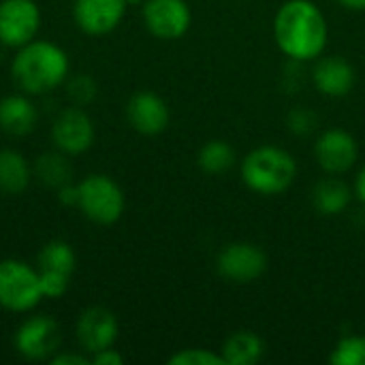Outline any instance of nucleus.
Returning <instances> with one entry per match:
<instances>
[{
	"label": "nucleus",
	"mask_w": 365,
	"mask_h": 365,
	"mask_svg": "<svg viewBox=\"0 0 365 365\" xmlns=\"http://www.w3.org/2000/svg\"><path fill=\"white\" fill-rule=\"evenodd\" d=\"M274 34L278 47L295 60L317 58L327 43V21L310 0H289L280 6Z\"/></svg>",
	"instance_id": "f257e3e1"
},
{
	"label": "nucleus",
	"mask_w": 365,
	"mask_h": 365,
	"mask_svg": "<svg viewBox=\"0 0 365 365\" xmlns=\"http://www.w3.org/2000/svg\"><path fill=\"white\" fill-rule=\"evenodd\" d=\"M68 73L66 53L47 41H30L13 62V77L26 92L41 94L60 86Z\"/></svg>",
	"instance_id": "f03ea898"
},
{
	"label": "nucleus",
	"mask_w": 365,
	"mask_h": 365,
	"mask_svg": "<svg viewBox=\"0 0 365 365\" xmlns=\"http://www.w3.org/2000/svg\"><path fill=\"white\" fill-rule=\"evenodd\" d=\"M242 175L252 190L261 195H278L293 184L297 175V165L289 152L263 145L246 156L242 165Z\"/></svg>",
	"instance_id": "7ed1b4c3"
},
{
	"label": "nucleus",
	"mask_w": 365,
	"mask_h": 365,
	"mask_svg": "<svg viewBox=\"0 0 365 365\" xmlns=\"http://www.w3.org/2000/svg\"><path fill=\"white\" fill-rule=\"evenodd\" d=\"M43 297L38 274L21 261L0 263V306L26 312L32 310Z\"/></svg>",
	"instance_id": "20e7f679"
},
{
	"label": "nucleus",
	"mask_w": 365,
	"mask_h": 365,
	"mask_svg": "<svg viewBox=\"0 0 365 365\" xmlns=\"http://www.w3.org/2000/svg\"><path fill=\"white\" fill-rule=\"evenodd\" d=\"M77 188H79L77 205L90 220H94L98 225H111L122 216L124 195L111 178L90 175Z\"/></svg>",
	"instance_id": "39448f33"
},
{
	"label": "nucleus",
	"mask_w": 365,
	"mask_h": 365,
	"mask_svg": "<svg viewBox=\"0 0 365 365\" xmlns=\"http://www.w3.org/2000/svg\"><path fill=\"white\" fill-rule=\"evenodd\" d=\"M41 24L38 6L32 0H4L0 4V41L9 47L28 45Z\"/></svg>",
	"instance_id": "423d86ee"
},
{
	"label": "nucleus",
	"mask_w": 365,
	"mask_h": 365,
	"mask_svg": "<svg viewBox=\"0 0 365 365\" xmlns=\"http://www.w3.org/2000/svg\"><path fill=\"white\" fill-rule=\"evenodd\" d=\"M267 267V257L252 244H231L218 257V272L231 282H252Z\"/></svg>",
	"instance_id": "0eeeda50"
},
{
	"label": "nucleus",
	"mask_w": 365,
	"mask_h": 365,
	"mask_svg": "<svg viewBox=\"0 0 365 365\" xmlns=\"http://www.w3.org/2000/svg\"><path fill=\"white\" fill-rule=\"evenodd\" d=\"M58 344H60V327L49 317L28 319L15 336V349L26 359H34V361L51 357Z\"/></svg>",
	"instance_id": "6e6552de"
},
{
	"label": "nucleus",
	"mask_w": 365,
	"mask_h": 365,
	"mask_svg": "<svg viewBox=\"0 0 365 365\" xmlns=\"http://www.w3.org/2000/svg\"><path fill=\"white\" fill-rule=\"evenodd\" d=\"M143 19L154 36L180 38L190 26V9L184 0H148Z\"/></svg>",
	"instance_id": "1a4fd4ad"
},
{
	"label": "nucleus",
	"mask_w": 365,
	"mask_h": 365,
	"mask_svg": "<svg viewBox=\"0 0 365 365\" xmlns=\"http://www.w3.org/2000/svg\"><path fill=\"white\" fill-rule=\"evenodd\" d=\"M56 145L66 154L86 152L94 141V126L81 109H64L51 128Z\"/></svg>",
	"instance_id": "9d476101"
},
{
	"label": "nucleus",
	"mask_w": 365,
	"mask_h": 365,
	"mask_svg": "<svg viewBox=\"0 0 365 365\" xmlns=\"http://www.w3.org/2000/svg\"><path fill=\"white\" fill-rule=\"evenodd\" d=\"M118 338V321L107 308H90L79 317L77 340L88 353L111 349Z\"/></svg>",
	"instance_id": "9b49d317"
},
{
	"label": "nucleus",
	"mask_w": 365,
	"mask_h": 365,
	"mask_svg": "<svg viewBox=\"0 0 365 365\" xmlns=\"http://www.w3.org/2000/svg\"><path fill=\"white\" fill-rule=\"evenodd\" d=\"M126 4V0H77L75 19L90 34H107L122 21Z\"/></svg>",
	"instance_id": "f8f14e48"
},
{
	"label": "nucleus",
	"mask_w": 365,
	"mask_h": 365,
	"mask_svg": "<svg viewBox=\"0 0 365 365\" xmlns=\"http://www.w3.org/2000/svg\"><path fill=\"white\" fill-rule=\"evenodd\" d=\"M319 165L329 173H344L357 160V143L344 130H327L314 145Z\"/></svg>",
	"instance_id": "ddd939ff"
},
{
	"label": "nucleus",
	"mask_w": 365,
	"mask_h": 365,
	"mask_svg": "<svg viewBox=\"0 0 365 365\" xmlns=\"http://www.w3.org/2000/svg\"><path fill=\"white\" fill-rule=\"evenodd\" d=\"M128 122L143 135H158L169 124V109L154 92H139L130 98L126 109Z\"/></svg>",
	"instance_id": "4468645a"
},
{
	"label": "nucleus",
	"mask_w": 365,
	"mask_h": 365,
	"mask_svg": "<svg viewBox=\"0 0 365 365\" xmlns=\"http://www.w3.org/2000/svg\"><path fill=\"white\" fill-rule=\"evenodd\" d=\"M314 83L327 96H346L353 90L355 71L346 60L331 56V58H325L317 64Z\"/></svg>",
	"instance_id": "2eb2a0df"
},
{
	"label": "nucleus",
	"mask_w": 365,
	"mask_h": 365,
	"mask_svg": "<svg viewBox=\"0 0 365 365\" xmlns=\"http://www.w3.org/2000/svg\"><path fill=\"white\" fill-rule=\"evenodd\" d=\"M36 124V109L24 96H6L0 101V128L9 135L24 137Z\"/></svg>",
	"instance_id": "dca6fc26"
},
{
	"label": "nucleus",
	"mask_w": 365,
	"mask_h": 365,
	"mask_svg": "<svg viewBox=\"0 0 365 365\" xmlns=\"http://www.w3.org/2000/svg\"><path fill=\"white\" fill-rule=\"evenodd\" d=\"M30 182V167L21 154L13 150L0 152V190L4 195H19Z\"/></svg>",
	"instance_id": "f3484780"
},
{
	"label": "nucleus",
	"mask_w": 365,
	"mask_h": 365,
	"mask_svg": "<svg viewBox=\"0 0 365 365\" xmlns=\"http://www.w3.org/2000/svg\"><path fill=\"white\" fill-rule=\"evenodd\" d=\"M222 357L231 365H255L263 357V342L252 331H237L225 342Z\"/></svg>",
	"instance_id": "a211bd4d"
},
{
	"label": "nucleus",
	"mask_w": 365,
	"mask_h": 365,
	"mask_svg": "<svg viewBox=\"0 0 365 365\" xmlns=\"http://www.w3.org/2000/svg\"><path fill=\"white\" fill-rule=\"evenodd\" d=\"M349 201H351V192H349L346 184H342L336 178L323 180L314 188V205L321 214H327V216L340 214V212H344Z\"/></svg>",
	"instance_id": "6ab92c4d"
},
{
	"label": "nucleus",
	"mask_w": 365,
	"mask_h": 365,
	"mask_svg": "<svg viewBox=\"0 0 365 365\" xmlns=\"http://www.w3.org/2000/svg\"><path fill=\"white\" fill-rule=\"evenodd\" d=\"M38 267L41 272L71 276L75 269V252L66 242H49L38 255Z\"/></svg>",
	"instance_id": "aec40b11"
},
{
	"label": "nucleus",
	"mask_w": 365,
	"mask_h": 365,
	"mask_svg": "<svg viewBox=\"0 0 365 365\" xmlns=\"http://www.w3.org/2000/svg\"><path fill=\"white\" fill-rule=\"evenodd\" d=\"M235 160V152L225 141H210L199 152V165L207 173H222Z\"/></svg>",
	"instance_id": "412c9836"
},
{
	"label": "nucleus",
	"mask_w": 365,
	"mask_h": 365,
	"mask_svg": "<svg viewBox=\"0 0 365 365\" xmlns=\"http://www.w3.org/2000/svg\"><path fill=\"white\" fill-rule=\"evenodd\" d=\"M36 175L45 186H66L71 180V167L68 163L58 154H43L36 163Z\"/></svg>",
	"instance_id": "4be33fe9"
},
{
	"label": "nucleus",
	"mask_w": 365,
	"mask_h": 365,
	"mask_svg": "<svg viewBox=\"0 0 365 365\" xmlns=\"http://www.w3.org/2000/svg\"><path fill=\"white\" fill-rule=\"evenodd\" d=\"M329 361L334 365H365V338H344L336 351L331 353Z\"/></svg>",
	"instance_id": "5701e85b"
},
{
	"label": "nucleus",
	"mask_w": 365,
	"mask_h": 365,
	"mask_svg": "<svg viewBox=\"0 0 365 365\" xmlns=\"http://www.w3.org/2000/svg\"><path fill=\"white\" fill-rule=\"evenodd\" d=\"M169 365H229L222 355H214L203 349H186L182 353H175Z\"/></svg>",
	"instance_id": "b1692460"
},
{
	"label": "nucleus",
	"mask_w": 365,
	"mask_h": 365,
	"mask_svg": "<svg viewBox=\"0 0 365 365\" xmlns=\"http://www.w3.org/2000/svg\"><path fill=\"white\" fill-rule=\"evenodd\" d=\"M38 278H41V291H43V297H62L68 289V278L71 276H64V274H53V272H38Z\"/></svg>",
	"instance_id": "393cba45"
},
{
	"label": "nucleus",
	"mask_w": 365,
	"mask_h": 365,
	"mask_svg": "<svg viewBox=\"0 0 365 365\" xmlns=\"http://www.w3.org/2000/svg\"><path fill=\"white\" fill-rule=\"evenodd\" d=\"M68 94L77 101V103H90L96 96V86L92 81V77L88 75H79L75 79H71L68 83Z\"/></svg>",
	"instance_id": "a878e982"
},
{
	"label": "nucleus",
	"mask_w": 365,
	"mask_h": 365,
	"mask_svg": "<svg viewBox=\"0 0 365 365\" xmlns=\"http://www.w3.org/2000/svg\"><path fill=\"white\" fill-rule=\"evenodd\" d=\"M92 364L94 365H122L124 364V359H122V355H120V353H115V351H111V349H105V351H98V353H94V357H92Z\"/></svg>",
	"instance_id": "bb28decb"
},
{
	"label": "nucleus",
	"mask_w": 365,
	"mask_h": 365,
	"mask_svg": "<svg viewBox=\"0 0 365 365\" xmlns=\"http://www.w3.org/2000/svg\"><path fill=\"white\" fill-rule=\"evenodd\" d=\"M60 201L66 203V205H77L79 203V188L71 186V184L62 186L60 188Z\"/></svg>",
	"instance_id": "cd10ccee"
},
{
	"label": "nucleus",
	"mask_w": 365,
	"mask_h": 365,
	"mask_svg": "<svg viewBox=\"0 0 365 365\" xmlns=\"http://www.w3.org/2000/svg\"><path fill=\"white\" fill-rule=\"evenodd\" d=\"M90 361L83 355H58L51 357V365H88Z\"/></svg>",
	"instance_id": "c85d7f7f"
},
{
	"label": "nucleus",
	"mask_w": 365,
	"mask_h": 365,
	"mask_svg": "<svg viewBox=\"0 0 365 365\" xmlns=\"http://www.w3.org/2000/svg\"><path fill=\"white\" fill-rule=\"evenodd\" d=\"M346 9H353V11H364L365 0H340Z\"/></svg>",
	"instance_id": "c756f323"
},
{
	"label": "nucleus",
	"mask_w": 365,
	"mask_h": 365,
	"mask_svg": "<svg viewBox=\"0 0 365 365\" xmlns=\"http://www.w3.org/2000/svg\"><path fill=\"white\" fill-rule=\"evenodd\" d=\"M357 195H359V199L365 203V169L359 173V178H357Z\"/></svg>",
	"instance_id": "7c9ffc66"
},
{
	"label": "nucleus",
	"mask_w": 365,
	"mask_h": 365,
	"mask_svg": "<svg viewBox=\"0 0 365 365\" xmlns=\"http://www.w3.org/2000/svg\"><path fill=\"white\" fill-rule=\"evenodd\" d=\"M126 2H128V4H130V2H141V0H126Z\"/></svg>",
	"instance_id": "2f4dec72"
}]
</instances>
